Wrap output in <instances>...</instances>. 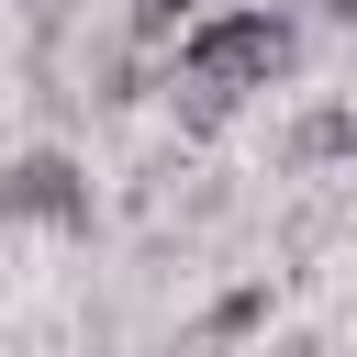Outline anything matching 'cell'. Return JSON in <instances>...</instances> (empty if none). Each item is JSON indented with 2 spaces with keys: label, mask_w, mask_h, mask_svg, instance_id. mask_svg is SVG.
<instances>
[{
  "label": "cell",
  "mask_w": 357,
  "mask_h": 357,
  "mask_svg": "<svg viewBox=\"0 0 357 357\" xmlns=\"http://www.w3.org/2000/svg\"><path fill=\"white\" fill-rule=\"evenodd\" d=\"M0 223H56V234H78V223H89V167H78L67 145H22V156L0 167Z\"/></svg>",
  "instance_id": "2"
},
{
  "label": "cell",
  "mask_w": 357,
  "mask_h": 357,
  "mask_svg": "<svg viewBox=\"0 0 357 357\" xmlns=\"http://www.w3.org/2000/svg\"><path fill=\"white\" fill-rule=\"evenodd\" d=\"M290 156H301V167H335V156H357V112H346V100H324V112H301V134H290Z\"/></svg>",
  "instance_id": "3"
},
{
  "label": "cell",
  "mask_w": 357,
  "mask_h": 357,
  "mask_svg": "<svg viewBox=\"0 0 357 357\" xmlns=\"http://www.w3.org/2000/svg\"><path fill=\"white\" fill-rule=\"evenodd\" d=\"M290 56H301V22L268 11V0H257V11H201V22L178 33V78H190V89H223V100L290 78Z\"/></svg>",
  "instance_id": "1"
},
{
  "label": "cell",
  "mask_w": 357,
  "mask_h": 357,
  "mask_svg": "<svg viewBox=\"0 0 357 357\" xmlns=\"http://www.w3.org/2000/svg\"><path fill=\"white\" fill-rule=\"evenodd\" d=\"M257 312H268V279H245V290H223V301H212V335H245Z\"/></svg>",
  "instance_id": "5"
},
{
  "label": "cell",
  "mask_w": 357,
  "mask_h": 357,
  "mask_svg": "<svg viewBox=\"0 0 357 357\" xmlns=\"http://www.w3.org/2000/svg\"><path fill=\"white\" fill-rule=\"evenodd\" d=\"M201 11H212V0H123V33H134V45H178Z\"/></svg>",
  "instance_id": "4"
},
{
  "label": "cell",
  "mask_w": 357,
  "mask_h": 357,
  "mask_svg": "<svg viewBox=\"0 0 357 357\" xmlns=\"http://www.w3.org/2000/svg\"><path fill=\"white\" fill-rule=\"evenodd\" d=\"M324 22H346V33H357V0H324Z\"/></svg>",
  "instance_id": "6"
}]
</instances>
